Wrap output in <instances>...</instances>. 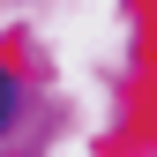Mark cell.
Segmentation results:
<instances>
[{
    "label": "cell",
    "mask_w": 157,
    "mask_h": 157,
    "mask_svg": "<svg viewBox=\"0 0 157 157\" xmlns=\"http://www.w3.org/2000/svg\"><path fill=\"white\" fill-rule=\"evenodd\" d=\"M8 120H15V82L0 75V127H8Z\"/></svg>",
    "instance_id": "obj_1"
}]
</instances>
